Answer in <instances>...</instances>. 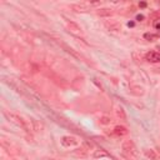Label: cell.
Instances as JSON below:
<instances>
[{"label":"cell","mask_w":160,"mask_h":160,"mask_svg":"<svg viewBox=\"0 0 160 160\" xmlns=\"http://www.w3.org/2000/svg\"><path fill=\"white\" fill-rule=\"evenodd\" d=\"M6 116L9 118V119L11 120V121H14L16 125H19L20 128H23L25 131H30V129H29V126H28V124L25 123L21 118L19 116V115H15V114H11V113H6Z\"/></svg>","instance_id":"cell-1"},{"label":"cell","mask_w":160,"mask_h":160,"mask_svg":"<svg viewBox=\"0 0 160 160\" xmlns=\"http://www.w3.org/2000/svg\"><path fill=\"white\" fill-rule=\"evenodd\" d=\"M66 29L68 31H70L71 34H74L75 36H81L83 35V30L78 24H75L74 21H66Z\"/></svg>","instance_id":"cell-2"},{"label":"cell","mask_w":160,"mask_h":160,"mask_svg":"<svg viewBox=\"0 0 160 160\" xmlns=\"http://www.w3.org/2000/svg\"><path fill=\"white\" fill-rule=\"evenodd\" d=\"M123 150L129 155H136V148L131 140H126L123 143Z\"/></svg>","instance_id":"cell-3"},{"label":"cell","mask_w":160,"mask_h":160,"mask_svg":"<svg viewBox=\"0 0 160 160\" xmlns=\"http://www.w3.org/2000/svg\"><path fill=\"white\" fill-rule=\"evenodd\" d=\"M145 59L149 63H160V54L158 52H149L146 53Z\"/></svg>","instance_id":"cell-4"},{"label":"cell","mask_w":160,"mask_h":160,"mask_svg":"<svg viewBox=\"0 0 160 160\" xmlns=\"http://www.w3.org/2000/svg\"><path fill=\"white\" fill-rule=\"evenodd\" d=\"M61 144L64 146H73V145H77L78 144V140L75 139L74 136H64L61 139Z\"/></svg>","instance_id":"cell-5"},{"label":"cell","mask_w":160,"mask_h":160,"mask_svg":"<svg viewBox=\"0 0 160 160\" xmlns=\"http://www.w3.org/2000/svg\"><path fill=\"white\" fill-rule=\"evenodd\" d=\"M114 134L116 136H125L126 134H128V129L125 128V126H120V125H118L114 128Z\"/></svg>","instance_id":"cell-6"},{"label":"cell","mask_w":160,"mask_h":160,"mask_svg":"<svg viewBox=\"0 0 160 160\" xmlns=\"http://www.w3.org/2000/svg\"><path fill=\"white\" fill-rule=\"evenodd\" d=\"M144 153H145V155H146L150 160H160V155L156 153L155 150H153V149H146Z\"/></svg>","instance_id":"cell-7"},{"label":"cell","mask_w":160,"mask_h":160,"mask_svg":"<svg viewBox=\"0 0 160 160\" xmlns=\"http://www.w3.org/2000/svg\"><path fill=\"white\" fill-rule=\"evenodd\" d=\"M105 27L109 29V30H113V31H118V30H120V25L118 24L116 21H105Z\"/></svg>","instance_id":"cell-8"},{"label":"cell","mask_w":160,"mask_h":160,"mask_svg":"<svg viewBox=\"0 0 160 160\" xmlns=\"http://www.w3.org/2000/svg\"><path fill=\"white\" fill-rule=\"evenodd\" d=\"M106 156H109V153L108 151H105L104 149H98V150H95V153H94V158H106Z\"/></svg>","instance_id":"cell-9"},{"label":"cell","mask_w":160,"mask_h":160,"mask_svg":"<svg viewBox=\"0 0 160 160\" xmlns=\"http://www.w3.org/2000/svg\"><path fill=\"white\" fill-rule=\"evenodd\" d=\"M115 111H116V115L119 116L121 120H126V115H125V113H124V110H123V108H120V106L116 108Z\"/></svg>","instance_id":"cell-10"},{"label":"cell","mask_w":160,"mask_h":160,"mask_svg":"<svg viewBox=\"0 0 160 160\" xmlns=\"http://www.w3.org/2000/svg\"><path fill=\"white\" fill-rule=\"evenodd\" d=\"M86 149L85 148H80V149H78L77 151H75V155L77 156H80V158H85L86 156Z\"/></svg>","instance_id":"cell-11"},{"label":"cell","mask_w":160,"mask_h":160,"mask_svg":"<svg viewBox=\"0 0 160 160\" xmlns=\"http://www.w3.org/2000/svg\"><path fill=\"white\" fill-rule=\"evenodd\" d=\"M156 38H158V35L151 34V33H145V34H144V39H146L149 41H154Z\"/></svg>","instance_id":"cell-12"},{"label":"cell","mask_w":160,"mask_h":160,"mask_svg":"<svg viewBox=\"0 0 160 160\" xmlns=\"http://www.w3.org/2000/svg\"><path fill=\"white\" fill-rule=\"evenodd\" d=\"M98 15H100V16L111 15V11H110V9H100V10L98 11Z\"/></svg>","instance_id":"cell-13"},{"label":"cell","mask_w":160,"mask_h":160,"mask_svg":"<svg viewBox=\"0 0 160 160\" xmlns=\"http://www.w3.org/2000/svg\"><path fill=\"white\" fill-rule=\"evenodd\" d=\"M154 28H155L156 30H160V18L156 19V20L154 21Z\"/></svg>","instance_id":"cell-14"},{"label":"cell","mask_w":160,"mask_h":160,"mask_svg":"<svg viewBox=\"0 0 160 160\" xmlns=\"http://www.w3.org/2000/svg\"><path fill=\"white\" fill-rule=\"evenodd\" d=\"M143 19H144V15H138V16H136V20H138V21H141Z\"/></svg>","instance_id":"cell-15"},{"label":"cell","mask_w":160,"mask_h":160,"mask_svg":"<svg viewBox=\"0 0 160 160\" xmlns=\"http://www.w3.org/2000/svg\"><path fill=\"white\" fill-rule=\"evenodd\" d=\"M140 6L141 8H145L146 6V3H140Z\"/></svg>","instance_id":"cell-16"},{"label":"cell","mask_w":160,"mask_h":160,"mask_svg":"<svg viewBox=\"0 0 160 160\" xmlns=\"http://www.w3.org/2000/svg\"><path fill=\"white\" fill-rule=\"evenodd\" d=\"M128 27H134V23H128Z\"/></svg>","instance_id":"cell-17"},{"label":"cell","mask_w":160,"mask_h":160,"mask_svg":"<svg viewBox=\"0 0 160 160\" xmlns=\"http://www.w3.org/2000/svg\"><path fill=\"white\" fill-rule=\"evenodd\" d=\"M156 49H158V50H159V52H158V53H159V54H160V45H158V46H156Z\"/></svg>","instance_id":"cell-18"}]
</instances>
